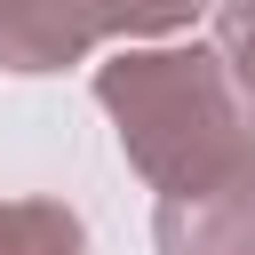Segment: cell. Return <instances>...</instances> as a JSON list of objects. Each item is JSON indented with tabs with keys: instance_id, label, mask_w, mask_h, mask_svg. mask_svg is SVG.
<instances>
[{
	"instance_id": "cell-2",
	"label": "cell",
	"mask_w": 255,
	"mask_h": 255,
	"mask_svg": "<svg viewBox=\"0 0 255 255\" xmlns=\"http://www.w3.org/2000/svg\"><path fill=\"white\" fill-rule=\"evenodd\" d=\"M159 255H255V151L231 175L159 199Z\"/></svg>"
},
{
	"instance_id": "cell-1",
	"label": "cell",
	"mask_w": 255,
	"mask_h": 255,
	"mask_svg": "<svg viewBox=\"0 0 255 255\" xmlns=\"http://www.w3.org/2000/svg\"><path fill=\"white\" fill-rule=\"evenodd\" d=\"M104 112L120 120L128 159L167 191H199L215 175H231L255 151V128L231 96V72L215 48H143V56H112L96 72Z\"/></svg>"
},
{
	"instance_id": "cell-4",
	"label": "cell",
	"mask_w": 255,
	"mask_h": 255,
	"mask_svg": "<svg viewBox=\"0 0 255 255\" xmlns=\"http://www.w3.org/2000/svg\"><path fill=\"white\" fill-rule=\"evenodd\" d=\"M80 215L56 199H0V255H80Z\"/></svg>"
},
{
	"instance_id": "cell-5",
	"label": "cell",
	"mask_w": 255,
	"mask_h": 255,
	"mask_svg": "<svg viewBox=\"0 0 255 255\" xmlns=\"http://www.w3.org/2000/svg\"><path fill=\"white\" fill-rule=\"evenodd\" d=\"M207 0H88V16H96V32H128V40H151V32H175V24H191Z\"/></svg>"
},
{
	"instance_id": "cell-3",
	"label": "cell",
	"mask_w": 255,
	"mask_h": 255,
	"mask_svg": "<svg viewBox=\"0 0 255 255\" xmlns=\"http://www.w3.org/2000/svg\"><path fill=\"white\" fill-rule=\"evenodd\" d=\"M96 40H104V32H96L88 0H0V64H8V72L80 64Z\"/></svg>"
},
{
	"instance_id": "cell-6",
	"label": "cell",
	"mask_w": 255,
	"mask_h": 255,
	"mask_svg": "<svg viewBox=\"0 0 255 255\" xmlns=\"http://www.w3.org/2000/svg\"><path fill=\"white\" fill-rule=\"evenodd\" d=\"M215 56H223V72H239V88L255 96V0H215Z\"/></svg>"
},
{
	"instance_id": "cell-7",
	"label": "cell",
	"mask_w": 255,
	"mask_h": 255,
	"mask_svg": "<svg viewBox=\"0 0 255 255\" xmlns=\"http://www.w3.org/2000/svg\"><path fill=\"white\" fill-rule=\"evenodd\" d=\"M247 128H255V120H247Z\"/></svg>"
}]
</instances>
